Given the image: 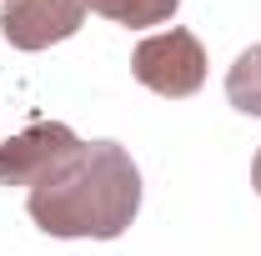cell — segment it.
Segmentation results:
<instances>
[{"mask_svg": "<svg viewBox=\"0 0 261 256\" xmlns=\"http://www.w3.org/2000/svg\"><path fill=\"white\" fill-rule=\"evenodd\" d=\"M31 221L45 236H121L141 211V171L116 141H81L31 186Z\"/></svg>", "mask_w": 261, "mask_h": 256, "instance_id": "1", "label": "cell"}, {"mask_svg": "<svg viewBox=\"0 0 261 256\" xmlns=\"http://www.w3.org/2000/svg\"><path fill=\"white\" fill-rule=\"evenodd\" d=\"M130 70L146 91L171 100H186L206 86V50L191 31H161V35H146L130 56Z\"/></svg>", "mask_w": 261, "mask_h": 256, "instance_id": "2", "label": "cell"}, {"mask_svg": "<svg viewBox=\"0 0 261 256\" xmlns=\"http://www.w3.org/2000/svg\"><path fill=\"white\" fill-rule=\"evenodd\" d=\"M86 0H5L0 10V35L15 50H45L81 31Z\"/></svg>", "mask_w": 261, "mask_h": 256, "instance_id": "3", "label": "cell"}, {"mask_svg": "<svg viewBox=\"0 0 261 256\" xmlns=\"http://www.w3.org/2000/svg\"><path fill=\"white\" fill-rule=\"evenodd\" d=\"M75 131L61 121H40V126L20 131L0 146V186H35L40 176H50L70 151H75Z\"/></svg>", "mask_w": 261, "mask_h": 256, "instance_id": "4", "label": "cell"}, {"mask_svg": "<svg viewBox=\"0 0 261 256\" xmlns=\"http://www.w3.org/2000/svg\"><path fill=\"white\" fill-rule=\"evenodd\" d=\"M176 5H181V0H86V10H96V15L116 20V25H130V31H141V25H166V20L176 15Z\"/></svg>", "mask_w": 261, "mask_h": 256, "instance_id": "5", "label": "cell"}, {"mask_svg": "<svg viewBox=\"0 0 261 256\" xmlns=\"http://www.w3.org/2000/svg\"><path fill=\"white\" fill-rule=\"evenodd\" d=\"M226 100L241 116H261V45L236 56V65L226 75Z\"/></svg>", "mask_w": 261, "mask_h": 256, "instance_id": "6", "label": "cell"}, {"mask_svg": "<svg viewBox=\"0 0 261 256\" xmlns=\"http://www.w3.org/2000/svg\"><path fill=\"white\" fill-rule=\"evenodd\" d=\"M251 186H256V196H261V151H256V161H251Z\"/></svg>", "mask_w": 261, "mask_h": 256, "instance_id": "7", "label": "cell"}]
</instances>
